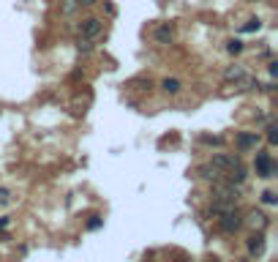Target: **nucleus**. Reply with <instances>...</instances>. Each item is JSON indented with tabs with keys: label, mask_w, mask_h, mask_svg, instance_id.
<instances>
[{
	"label": "nucleus",
	"mask_w": 278,
	"mask_h": 262,
	"mask_svg": "<svg viewBox=\"0 0 278 262\" xmlns=\"http://www.w3.org/2000/svg\"><path fill=\"white\" fill-rule=\"evenodd\" d=\"M210 164L216 167L218 172L226 175L229 183H243L245 180V167H243V161H240V156H235V153H216Z\"/></svg>",
	"instance_id": "nucleus-1"
},
{
	"label": "nucleus",
	"mask_w": 278,
	"mask_h": 262,
	"mask_svg": "<svg viewBox=\"0 0 278 262\" xmlns=\"http://www.w3.org/2000/svg\"><path fill=\"white\" fill-rule=\"evenodd\" d=\"M224 82H226V85H245V90L259 88V82L245 74L243 66H229V69H224Z\"/></svg>",
	"instance_id": "nucleus-2"
},
{
	"label": "nucleus",
	"mask_w": 278,
	"mask_h": 262,
	"mask_svg": "<svg viewBox=\"0 0 278 262\" xmlns=\"http://www.w3.org/2000/svg\"><path fill=\"white\" fill-rule=\"evenodd\" d=\"M218 224H221L224 232H237V229L243 227V219L237 216L235 207H224L221 213H218Z\"/></svg>",
	"instance_id": "nucleus-3"
},
{
	"label": "nucleus",
	"mask_w": 278,
	"mask_h": 262,
	"mask_svg": "<svg viewBox=\"0 0 278 262\" xmlns=\"http://www.w3.org/2000/svg\"><path fill=\"white\" fill-rule=\"evenodd\" d=\"M216 200L221 202V205H226V207H235L237 200H240L235 183H218L216 186Z\"/></svg>",
	"instance_id": "nucleus-4"
},
{
	"label": "nucleus",
	"mask_w": 278,
	"mask_h": 262,
	"mask_svg": "<svg viewBox=\"0 0 278 262\" xmlns=\"http://www.w3.org/2000/svg\"><path fill=\"white\" fill-rule=\"evenodd\" d=\"M101 33H104V25H101V19H96V17H87V19H82V25H79V36H82V38L96 41Z\"/></svg>",
	"instance_id": "nucleus-5"
},
{
	"label": "nucleus",
	"mask_w": 278,
	"mask_h": 262,
	"mask_svg": "<svg viewBox=\"0 0 278 262\" xmlns=\"http://www.w3.org/2000/svg\"><path fill=\"white\" fill-rule=\"evenodd\" d=\"M257 175L259 178H273V175H276L270 153H257Z\"/></svg>",
	"instance_id": "nucleus-6"
},
{
	"label": "nucleus",
	"mask_w": 278,
	"mask_h": 262,
	"mask_svg": "<svg viewBox=\"0 0 278 262\" xmlns=\"http://www.w3.org/2000/svg\"><path fill=\"white\" fill-rule=\"evenodd\" d=\"M264 246H267V243H264V235L262 232H254L248 238V254L251 257H262L264 254Z\"/></svg>",
	"instance_id": "nucleus-7"
},
{
	"label": "nucleus",
	"mask_w": 278,
	"mask_h": 262,
	"mask_svg": "<svg viewBox=\"0 0 278 262\" xmlns=\"http://www.w3.org/2000/svg\"><path fill=\"white\" fill-rule=\"evenodd\" d=\"M237 148L240 150H248V148H257V142H259V134H248V131H243V134H237Z\"/></svg>",
	"instance_id": "nucleus-8"
},
{
	"label": "nucleus",
	"mask_w": 278,
	"mask_h": 262,
	"mask_svg": "<svg viewBox=\"0 0 278 262\" xmlns=\"http://www.w3.org/2000/svg\"><path fill=\"white\" fill-rule=\"evenodd\" d=\"M248 224H251L254 229H264L267 224H270V219H267L262 210H251V213H248Z\"/></svg>",
	"instance_id": "nucleus-9"
},
{
	"label": "nucleus",
	"mask_w": 278,
	"mask_h": 262,
	"mask_svg": "<svg viewBox=\"0 0 278 262\" xmlns=\"http://www.w3.org/2000/svg\"><path fill=\"white\" fill-rule=\"evenodd\" d=\"M196 175L199 178H205V180H218L221 178V172H218L213 164H202V167H196Z\"/></svg>",
	"instance_id": "nucleus-10"
},
{
	"label": "nucleus",
	"mask_w": 278,
	"mask_h": 262,
	"mask_svg": "<svg viewBox=\"0 0 278 262\" xmlns=\"http://www.w3.org/2000/svg\"><path fill=\"white\" fill-rule=\"evenodd\" d=\"M172 28H169V25H161L158 30H156V41L158 44H172Z\"/></svg>",
	"instance_id": "nucleus-11"
},
{
	"label": "nucleus",
	"mask_w": 278,
	"mask_h": 262,
	"mask_svg": "<svg viewBox=\"0 0 278 262\" xmlns=\"http://www.w3.org/2000/svg\"><path fill=\"white\" fill-rule=\"evenodd\" d=\"M161 88H164V93H169V96H174V93H180V82H177V79H164V82H161Z\"/></svg>",
	"instance_id": "nucleus-12"
},
{
	"label": "nucleus",
	"mask_w": 278,
	"mask_h": 262,
	"mask_svg": "<svg viewBox=\"0 0 278 262\" xmlns=\"http://www.w3.org/2000/svg\"><path fill=\"white\" fill-rule=\"evenodd\" d=\"M77 49L82 52V55H87V52L93 49V41H90V38H82V36H79V38H77Z\"/></svg>",
	"instance_id": "nucleus-13"
},
{
	"label": "nucleus",
	"mask_w": 278,
	"mask_h": 262,
	"mask_svg": "<svg viewBox=\"0 0 278 262\" xmlns=\"http://www.w3.org/2000/svg\"><path fill=\"white\" fill-rule=\"evenodd\" d=\"M226 52H229V55H240V52H243V41H237V38H232V41L226 44Z\"/></svg>",
	"instance_id": "nucleus-14"
},
{
	"label": "nucleus",
	"mask_w": 278,
	"mask_h": 262,
	"mask_svg": "<svg viewBox=\"0 0 278 262\" xmlns=\"http://www.w3.org/2000/svg\"><path fill=\"white\" fill-rule=\"evenodd\" d=\"M262 28V19H248L243 25V33H254V30H259Z\"/></svg>",
	"instance_id": "nucleus-15"
},
{
	"label": "nucleus",
	"mask_w": 278,
	"mask_h": 262,
	"mask_svg": "<svg viewBox=\"0 0 278 262\" xmlns=\"http://www.w3.org/2000/svg\"><path fill=\"white\" fill-rule=\"evenodd\" d=\"M262 202H264V205H276V202H278L276 191H270V188H267V191L262 194Z\"/></svg>",
	"instance_id": "nucleus-16"
},
{
	"label": "nucleus",
	"mask_w": 278,
	"mask_h": 262,
	"mask_svg": "<svg viewBox=\"0 0 278 262\" xmlns=\"http://www.w3.org/2000/svg\"><path fill=\"white\" fill-rule=\"evenodd\" d=\"M276 131H278V129H276L273 123L267 126V142H270V145H276V142H278V134H276Z\"/></svg>",
	"instance_id": "nucleus-17"
},
{
	"label": "nucleus",
	"mask_w": 278,
	"mask_h": 262,
	"mask_svg": "<svg viewBox=\"0 0 278 262\" xmlns=\"http://www.w3.org/2000/svg\"><path fill=\"white\" fill-rule=\"evenodd\" d=\"M101 227V216H90V221H87V229H98Z\"/></svg>",
	"instance_id": "nucleus-18"
},
{
	"label": "nucleus",
	"mask_w": 278,
	"mask_h": 262,
	"mask_svg": "<svg viewBox=\"0 0 278 262\" xmlns=\"http://www.w3.org/2000/svg\"><path fill=\"white\" fill-rule=\"evenodd\" d=\"M8 200H11V191H8V188H3V186H0V205H6Z\"/></svg>",
	"instance_id": "nucleus-19"
},
{
	"label": "nucleus",
	"mask_w": 278,
	"mask_h": 262,
	"mask_svg": "<svg viewBox=\"0 0 278 262\" xmlns=\"http://www.w3.org/2000/svg\"><path fill=\"white\" fill-rule=\"evenodd\" d=\"M79 6H93V3H96V0H77Z\"/></svg>",
	"instance_id": "nucleus-20"
},
{
	"label": "nucleus",
	"mask_w": 278,
	"mask_h": 262,
	"mask_svg": "<svg viewBox=\"0 0 278 262\" xmlns=\"http://www.w3.org/2000/svg\"><path fill=\"white\" fill-rule=\"evenodd\" d=\"M240 262H251V260H240Z\"/></svg>",
	"instance_id": "nucleus-21"
}]
</instances>
